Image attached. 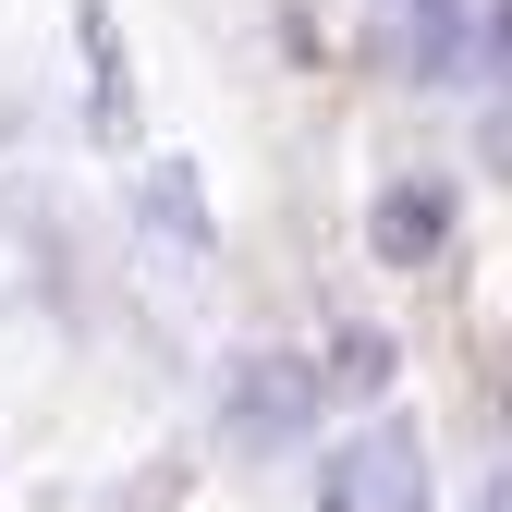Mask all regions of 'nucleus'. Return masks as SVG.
Listing matches in <instances>:
<instances>
[{"instance_id": "obj_1", "label": "nucleus", "mask_w": 512, "mask_h": 512, "mask_svg": "<svg viewBox=\"0 0 512 512\" xmlns=\"http://www.w3.org/2000/svg\"><path fill=\"white\" fill-rule=\"evenodd\" d=\"M378 244H391V256H427L439 244V196H391V208H378Z\"/></svg>"}]
</instances>
